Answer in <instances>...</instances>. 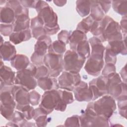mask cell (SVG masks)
Segmentation results:
<instances>
[{"mask_svg": "<svg viewBox=\"0 0 127 127\" xmlns=\"http://www.w3.org/2000/svg\"><path fill=\"white\" fill-rule=\"evenodd\" d=\"M94 21L95 20H94V19L89 15L83 19L78 24L76 30L81 31L86 34L90 31L91 27Z\"/></svg>", "mask_w": 127, "mask_h": 127, "instance_id": "33", "label": "cell"}, {"mask_svg": "<svg viewBox=\"0 0 127 127\" xmlns=\"http://www.w3.org/2000/svg\"><path fill=\"white\" fill-rule=\"evenodd\" d=\"M66 105L67 104L62 99L61 90L52 89L46 91L43 94L39 107L48 115L54 109L64 112L66 109Z\"/></svg>", "mask_w": 127, "mask_h": 127, "instance_id": "1", "label": "cell"}, {"mask_svg": "<svg viewBox=\"0 0 127 127\" xmlns=\"http://www.w3.org/2000/svg\"><path fill=\"white\" fill-rule=\"evenodd\" d=\"M30 94V104L33 106L37 105L40 101V94L35 90L29 92Z\"/></svg>", "mask_w": 127, "mask_h": 127, "instance_id": "43", "label": "cell"}, {"mask_svg": "<svg viewBox=\"0 0 127 127\" xmlns=\"http://www.w3.org/2000/svg\"><path fill=\"white\" fill-rule=\"evenodd\" d=\"M47 114L40 107L35 110L33 119L38 127H45L47 124Z\"/></svg>", "mask_w": 127, "mask_h": 127, "instance_id": "27", "label": "cell"}, {"mask_svg": "<svg viewBox=\"0 0 127 127\" xmlns=\"http://www.w3.org/2000/svg\"><path fill=\"white\" fill-rule=\"evenodd\" d=\"M10 64L12 67L18 71L26 68L28 66L30 62L28 57L25 55L18 54L10 61Z\"/></svg>", "mask_w": 127, "mask_h": 127, "instance_id": "24", "label": "cell"}, {"mask_svg": "<svg viewBox=\"0 0 127 127\" xmlns=\"http://www.w3.org/2000/svg\"><path fill=\"white\" fill-rule=\"evenodd\" d=\"M0 54L1 60L6 61H11L16 56L15 47L10 42L6 41L0 45Z\"/></svg>", "mask_w": 127, "mask_h": 127, "instance_id": "18", "label": "cell"}, {"mask_svg": "<svg viewBox=\"0 0 127 127\" xmlns=\"http://www.w3.org/2000/svg\"><path fill=\"white\" fill-rule=\"evenodd\" d=\"M61 95L63 100L66 104H71L74 101L73 95L70 92L61 90Z\"/></svg>", "mask_w": 127, "mask_h": 127, "instance_id": "42", "label": "cell"}, {"mask_svg": "<svg viewBox=\"0 0 127 127\" xmlns=\"http://www.w3.org/2000/svg\"><path fill=\"white\" fill-rule=\"evenodd\" d=\"M65 44L60 40H56L52 43L48 50V53L63 55L66 50Z\"/></svg>", "mask_w": 127, "mask_h": 127, "instance_id": "30", "label": "cell"}, {"mask_svg": "<svg viewBox=\"0 0 127 127\" xmlns=\"http://www.w3.org/2000/svg\"><path fill=\"white\" fill-rule=\"evenodd\" d=\"M81 81L79 73L64 71L58 78L59 87L68 91H72L74 87Z\"/></svg>", "mask_w": 127, "mask_h": 127, "instance_id": "10", "label": "cell"}, {"mask_svg": "<svg viewBox=\"0 0 127 127\" xmlns=\"http://www.w3.org/2000/svg\"><path fill=\"white\" fill-rule=\"evenodd\" d=\"M0 89L4 86H12L15 83V72L8 66L0 65Z\"/></svg>", "mask_w": 127, "mask_h": 127, "instance_id": "15", "label": "cell"}, {"mask_svg": "<svg viewBox=\"0 0 127 127\" xmlns=\"http://www.w3.org/2000/svg\"><path fill=\"white\" fill-rule=\"evenodd\" d=\"M75 51L86 59L89 58L90 55V49L88 41L85 40L80 42L76 45Z\"/></svg>", "mask_w": 127, "mask_h": 127, "instance_id": "31", "label": "cell"}, {"mask_svg": "<svg viewBox=\"0 0 127 127\" xmlns=\"http://www.w3.org/2000/svg\"><path fill=\"white\" fill-rule=\"evenodd\" d=\"M100 22L102 32L100 39L102 42L123 40L120 26L117 22L109 16H106Z\"/></svg>", "mask_w": 127, "mask_h": 127, "instance_id": "2", "label": "cell"}, {"mask_svg": "<svg viewBox=\"0 0 127 127\" xmlns=\"http://www.w3.org/2000/svg\"><path fill=\"white\" fill-rule=\"evenodd\" d=\"M20 111H21L23 113L26 120H31L32 118H33L35 110L32 107L30 106L29 105L22 107L20 109Z\"/></svg>", "mask_w": 127, "mask_h": 127, "instance_id": "37", "label": "cell"}, {"mask_svg": "<svg viewBox=\"0 0 127 127\" xmlns=\"http://www.w3.org/2000/svg\"><path fill=\"white\" fill-rule=\"evenodd\" d=\"M76 9L81 17H84L89 14L90 11V0H77L76 2Z\"/></svg>", "mask_w": 127, "mask_h": 127, "instance_id": "29", "label": "cell"}, {"mask_svg": "<svg viewBox=\"0 0 127 127\" xmlns=\"http://www.w3.org/2000/svg\"><path fill=\"white\" fill-rule=\"evenodd\" d=\"M53 1L55 5L59 6H62L64 5L66 2V1L64 0H54Z\"/></svg>", "mask_w": 127, "mask_h": 127, "instance_id": "51", "label": "cell"}, {"mask_svg": "<svg viewBox=\"0 0 127 127\" xmlns=\"http://www.w3.org/2000/svg\"><path fill=\"white\" fill-rule=\"evenodd\" d=\"M89 42L91 46V57L95 58L103 59L104 52L105 48L103 45L100 39L97 37L93 36L89 39Z\"/></svg>", "mask_w": 127, "mask_h": 127, "instance_id": "17", "label": "cell"}, {"mask_svg": "<svg viewBox=\"0 0 127 127\" xmlns=\"http://www.w3.org/2000/svg\"><path fill=\"white\" fill-rule=\"evenodd\" d=\"M26 89L20 85L12 86L11 93L17 104L16 108L20 111V109L30 104V94Z\"/></svg>", "mask_w": 127, "mask_h": 127, "instance_id": "11", "label": "cell"}, {"mask_svg": "<svg viewBox=\"0 0 127 127\" xmlns=\"http://www.w3.org/2000/svg\"><path fill=\"white\" fill-rule=\"evenodd\" d=\"M46 35L47 34L44 26L32 29V35L36 39H38L41 37Z\"/></svg>", "mask_w": 127, "mask_h": 127, "instance_id": "45", "label": "cell"}, {"mask_svg": "<svg viewBox=\"0 0 127 127\" xmlns=\"http://www.w3.org/2000/svg\"><path fill=\"white\" fill-rule=\"evenodd\" d=\"M0 31L4 36H10L13 31V26L11 24H0Z\"/></svg>", "mask_w": 127, "mask_h": 127, "instance_id": "41", "label": "cell"}, {"mask_svg": "<svg viewBox=\"0 0 127 127\" xmlns=\"http://www.w3.org/2000/svg\"><path fill=\"white\" fill-rule=\"evenodd\" d=\"M127 93H124L120 95L118 98V105L119 107V114L125 118L127 116Z\"/></svg>", "mask_w": 127, "mask_h": 127, "instance_id": "34", "label": "cell"}, {"mask_svg": "<svg viewBox=\"0 0 127 127\" xmlns=\"http://www.w3.org/2000/svg\"><path fill=\"white\" fill-rule=\"evenodd\" d=\"M22 5L25 8H36L38 1V0H20Z\"/></svg>", "mask_w": 127, "mask_h": 127, "instance_id": "47", "label": "cell"}, {"mask_svg": "<svg viewBox=\"0 0 127 127\" xmlns=\"http://www.w3.org/2000/svg\"><path fill=\"white\" fill-rule=\"evenodd\" d=\"M116 72V66L112 64H106L102 70V74L103 76H107L110 74Z\"/></svg>", "mask_w": 127, "mask_h": 127, "instance_id": "46", "label": "cell"}, {"mask_svg": "<svg viewBox=\"0 0 127 127\" xmlns=\"http://www.w3.org/2000/svg\"><path fill=\"white\" fill-rule=\"evenodd\" d=\"M121 75L123 79L124 80L125 82L126 83L127 81V72H126V65L122 69L120 72Z\"/></svg>", "mask_w": 127, "mask_h": 127, "instance_id": "50", "label": "cell"}, {"mask_svg": "<svg viewBox=\"0 0 127 127\" xmlns=\"http://www.w3.org/2000/svg\"><path fill=\"white\" fill-rule=\"evenodd\" d=\"M14 109L12 108L4 107L0 105V113L1 115L8 120H11L14 114Z\"/></svg>", "mask_w": 127, "mask_h": 127, "instance_id": "39", "label": "cell"}, {"mask_svg": "<svg viewBox=\"0 0 127 127\" xmlns=\"http://www.w3.org/2000/svg\"><path fill=\"white\" fill-rule=\"evenodd\" d=\"M38 85L45 91L51 90L52 89H58L59 85L58 81L55 77H45L37 79Z\"/></svg>", "mask_w": 127, "mask_h": 127, "instance_id": "20", "label": "cell"}, {"mask_svg": "<svg viewBox=\"0 0 127 127\" xmlns=\"http://www.w3.org/2000/svg\"><path fill=\"white\" fill-rule=\"evenodd\" d=\"M43 63L48 68L50 75L53 77L58 76L64 68L63 55L48 53L45 56Z\"/></svg>", "mask_w": 127, "mask_h": 127, "instance_id": "9", "label": "cell"}, {"mask_svg": "<svg viewBox=\"0 0 127 127\" xmlns=\"http://www.w3.org/2000/svg\"><path fill=\"white\" fill-rule=\"evenodd\" d=\"M71 33V31H68L66 30H62L58 34V40L62 41L65 44L69 43V38Z\"/></svg>", "mask_w": 127, "mask_h": 127, "instance_id": "44", "label": "cell"}, {"mask_svg": "<svg viewBox=\"0 0 127 127\" xmlns=\"http://www.w3.org/2000/svg\"><path fill=\"white\" fill-rule=\"evenodd\" d=\"M5 5L10 7L14 12L15 17L24 13H28V9L24 7L18 0H8Z\"/></svg>", "mask_w": 127, "mask_h": 127, "instance_id": "28", "label": "cell"}, {"mask_svg": "<svg viewBox=\"0 0 127 127\" xmlns=\"http://www.w3.org/2000/svg\"><path fill=\"white\" fill-rule=\"evenodd\" d=\"M107 77L103 75L93 79L89 82V87L93 94L92 100L107 94Z\"/></svg>", "mask_w": 127, "mask_h": 127, "instance_id": "12", "label": "cell"}, {"mask_svg": "<svg viewBox=\"0 0 127 127\" xmlns=\"http://www.w3.org/2000/svg\"><path fill=\"white\" fill-rule=\"evenodd\" d=\"M36 9L38 12V16L43 22L45 29L59 26L57 14L46 1L38 0Z\"/></svg>", "mask_w": 127, "mask_h": 127, "instance_id": "3", "label": "cell"}, {"mask_svg": "<svg viewBox=\"0 0 127 127\" xmlns=\"http://www.w3.org/2000/svg\"><path fill=\"white\" fill-rule=\"evenodd\" d=\"M0 23L3 24H13L15 19L14 11L6 5L0 7Z\"/></svg>", "mask_w": 127, "mask_h": 127, "instance_id": "22", "label": "cell"}, {"mask_svg": "<svg viewBox=\"0 0 127 127\" xmlns=\"http://www.w3.org/2000/svg\"><path fill=\"white\" fill-rule=\"evenodd\" d=\"M87 40L86 34L78 30L73 31L69 38V44L71 50L75 51L76 45L81 41Z\"/></svg>", "mask_w": 127, "mask_h": 127, "instance_id": "25", "label": "cell"}, {"mask_svg": "<svg viewBox=\"0 0 127 127\" xmlns=\"http://www.w3.org/2000/svg\"><path fill=\"white\" fill-rule=\"evenodd\" d=\"M107 47L116 55H117L119 54L126 55V36H125V39L124 40L109 42V44Z\"/></svg>", "mask_w": 127, "mask_h": 127, "instance_id": "21", "label": "cell"}, {"mask_svg": "<svg viewBox=\"0 0 127 127\" xmlns=\"http://www.w3.org/2000/svg\"><path fill=\"white\" fill-rule=\"evenodd\" d=\"M112 7L117 13L126 16L127 13V0H113L112 1Z\"/></svg>", "mask_w": 127, "mask_h": 127, "instance_id": "32", "label": "cell"}, {"mask_svg": "<svg viewBox=\"0 0 127 127\" xmlns=\"http://www.w3.org/2000/svg\"><path fill=\"white\" fill-rule=\"evenodd\" d=\"M90 16L95 21H100L104 17L105 13L100 6L98 0L90 1Z\"/></svg>", "mask_w": 127, "mask_h": 127, "instance_id": "26", "label": "cell"}, {"mask_svg": "<svg viewBox=\"0 0 127 127\" xmlns=\"http://www.w3.org/2000/svg\"><path fill=\"white\" fill-rule=\"evenodd\" d=\"M13 32H19L29 29L30 18L28 13H24L15 17L13 23Z\"/></svg>", "mask_w": 127, "mask_h": 127, "instance_id": "19", "label": "cell"}, {"mask_svg": "<svg viewBox=\"0 0 127 127\" xmlns=\"http://www.w3.org/2000/svg\"><path fill=\"white\" fill-rule=\"evenodd\" d=\"M73 90L74 91L75 98L78 101L88 102L92 99V92L87 83L84 81H80L74 87Z\"/></svg>", "mask_w": 127, "mask_h": 127, "instance_id": "13", "label": "cell"}, {"mask_svg": "<svg viewBox=\"0 0 127 127\" xmlns=\"http://www.w3.org/2000/svg\"><path fill=\"white\" fill-rule=\"evenodd\" d=\"M22 112L16 111L14 112L13 116L11 121L16 124L18 126L24 127V125L27 121Z\"/></svg>", "mask_w": 127, "mask_h": 127, "instance_id": "35", "label": "cell"}, {"mask_svg": "<svg viewBox=\"0 0 127 127\" xmlns=\"http://www.w3.org/2000/svg\"><path fill=\"white\" fill-rule=\"evenodd\" d=\"M31 38V33L30 29L13 32L9 36V40L14 44H18L22 42L29 40Z\"/></svg>", "mask_w": 127, "mask_h": 127, "instance_id": "23", "label": "cell"}, {"mask_svg": "<svg viewBox=\"0 0 127 127\" xmlns=\"http://www.w3.org/2000/svg\"><path fill=\"white\" fill-rule=\"evenodd\" d=\"M107 77V94L117 99L122 94L127 93V84L122 82L118 73L116 72L112 73Z\"/></svg>", "mask_w": 127, "mask_h": 127, "instance_id": "8", "label": "cell"}, {"mask_svg": "<svg viewBox=\"0 0 127 127\" xmlns=\"http://www.w3.org/2000/svg\"><path fill=\"white\" fill-rule=\"evenodd\" d=\"M104 64L103 59L95 58L90 56L84 66V69L89 74L96 76L100 74Z\"/></svg>", "mask_w": 127, "mask_h": 127, "instance_id": "14", "label": "cell"}, {"mask_svg": "<svg viewBox=\"0 0 127 127\" xmlns=\"http://www.w3.org/2000/svg\"><path fill=\"white\" fill-rule=\"evenodd\" d=\"M85 60V58L75 51L67 50L64 56V68L67 71L79 73Z\"/></svg>", "mask_w": 127, "mask_h": 127, "instance_id": "7", "label": "cell"}, {"mask_svg": "<svg viewBox=\"0 0 127 127\" xmlns=\"http://www.w3.org/2000/svg\"><path fill=\"white\" fill-rule=\"evenodd\" d=\"M65 127L80 126V118L78 115H73L66 119L64 123Z\"/></svg>", "mask_w": 127, "mask_h": 127, "instance_id": "36", "label": "cell"}, {"mask_svg": "<svg viewBox=\"0 0 127 127\" xmlns=\"http://www.w3.org/2000/svg\"><path fill=\"white\" fill-rule=\"evenodd\" d=\"M121 30L123 32L125 36L127 35V16H124L122 17L120 25Z\"/></svg>", "mask_w": 127, "mask_h": 127, "instance_id": "49", "label": "cell"}, {"mask_svg": "<svg viewBox=\"0 0 127 127\" xmlns=\"http://www.w3.org/2000/svg\"><path fill=\"white\" fill-rule=\"evenodd\" d=\"M79 118L81 127L109 126L108 119L96 114L93 109L92 102L88 104L84 112Z\"/></svg>", "mask_w": 127, "mask_h": 127, "instance_id": "4", "label": "cell"}, {"mask_svg": "<svg viewBox=\"0 0 127 127\" xmlns=\"http://www.w3.org/2000/svg\"><path fill=\"white\" fill-rule=\"evenodd\" d=\"M50 75L49 71L45 65H41L36 68L35 77L36 79L48 77Z\"/></svg>", "mask_w": 127, "mask_h": 127, "instance_id": "38", "label": "cell"}, {"mask_svg": "<svg viewBox=\"0 0 127 127\" xmlns=\"http://www.w3.org/2000/svg\"><path fill=\"white\" fill-rule=\"evenodd\" d=\"M116 56L117 55L113 53L107 47H106L105 56V60L106 64H115L117 61Z\"/></svg>", "mask_w": 127, "mask_h": 127, "instance_id": "40", "label": "cell"}, {"mask_svg": "<svg viewBox=\"0 0 127 127\" xmlns=\"http://www.w3.org/2000/svg\"><path fill=\"white\" fill-rule=\"evenodd\" d=\"M93 108L96 114L109 119L116 109L115 100L110 95H105L94 102Z\"/></svg>", "mask_w": 127, "mask_h": 127, "instance_id": "6", "label": "cell"}, {"mask_svg": "<svg viewBox=\"0 0 127 127\" xmlns=\"http://www.w3.org/2000/svg\"><path fill=\"white\" fill-rule=\"evenodd\" d=\"M36 68L33 64H30L29 67L18 70L16 72L15 83L28 91L34 89L37 85V81L35 77Z\"/></svg>", "mask_w": 127, "mask_h": 127, "instance_id": "5", "label": "cell"}, {"mask_svg": "<svg viewBox=\"0 0 127 127\" xmlns=\"http://www.w3.org/2000/svg\"><path fill=\"white\" fill-rule=\"evenodd\" d=\"M98 2L102 8V10L104 12L105 14H106L109 11L111 5L112 1H105V0H98Z\"/></svg>", "mask_w": 127, "mask_h": 127, "instance_id": "48", "label": "cell"}, {"mask_svg": "<svg viewBox=\"0 0 127 127\" xmlns=\"http://www.w3.org/2000/svg\"><path fill=\"white\" fill-rule=\"evenodd\" d=\"M51 44V38L48 35L41 37L37 39V41L35 45L33 54L40 58L44 59L47 50H48Z\"/></svg>", "mask_w": 127, "mask_h": 127, "instance_id": "16", "label": "cell"}]
</instances>
